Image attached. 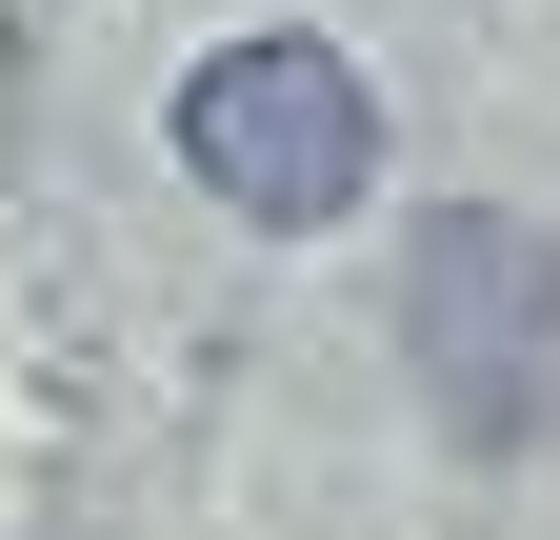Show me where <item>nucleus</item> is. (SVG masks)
<instances>
[{"label":"nucleus","mask_w":560,"mask_h":540,"mask_svg":"<svg viewBox=\"0 0 560 540\" xmlns=\"http://www.w3.org/2000/svg\"><path fill=\"white\" fill-rule=\"evenodd\" d=\"M400 361L420 400H441L460 460H521L540 400H560V240L521 221V200H441L400 260Z\"/></svg>","instance_id":"f257e3e1"},{"label":"nucleus","mask_w":560,"mask_h":540,"mask_svg":"<svg viewBox=\"0 0 560 540\" xmlns=\"http://www.w3.org/2000/svg\"><path fill=\"white\" fill-rule=\"evenodd\" d=\"M180 161H200L221 221L320 240V221H361V180H381V101H361L340 40H221L180 81Z\"/></svg>","instance_id":"f03ea898"}]
</instances>
